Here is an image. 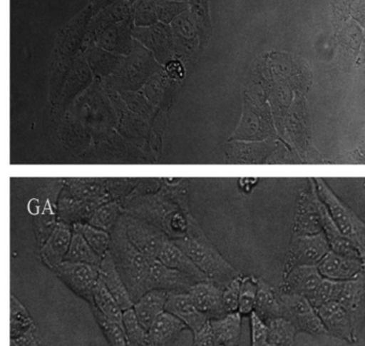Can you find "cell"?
I'll return each mask as SVG.
<instances>
[{"label": "cell", "mask_w": 365, "mask_h": 346, "mask_svg": "<svg viewBox=\"0 0 365 346\" xmlns=\"http://www.w3.org/2000/svg\"><path fill=\"white\" fill-rule=\"evenodd\" d=\"M189 11L200 34V49L208 44L212 34L209 0H187Z\"/></svg>", "instance_id": "cb8c5ba5"}, {"label": "cell", "mask_w": 365, "mask_h": 346, "mask_svg": "<svg viewBox=\"0 0 365 346\" xmlns=\"http://www.w3.org/2000/svg\"><path fill=\"white\" fill-rule=\"evenodd\" d=\"M35 320L31 317L27 307L21 302L20 299L11 295L10 300V337L16 339L21 335L35 328Z\"/></svg>", "instance_id": "484cf974"}, {"label": "cell", "mask_w": 365, "mask_h": 346, "mask_svg": "<svg viewBox=\"0 0 365 346\" xmlns=\"http://www.w3.org/2000/svg\"><path fill=\"white\" fill-rule=\"evenodd\" d=\"M133 21L135 27H149L159 23L157 0H138L133 5Z\"/></svg>", "instance_id": "d6a6232c"}, {"label": "cell", "mask_w": 365, "mask_h": 346, "mask_svg": "<svg viewBox=\"0 0 365 346\" xmlns=\"http://www.w3.org/2000/svg\"><path fill=\"white\" fill-rule=\"evenodd\" d=\"M72 236L73 228L71 224L57 222L54 230L40 249L42 262L48 269L56 270L57 267L66 260L71 245Z\"/></svg>", "instance_id": "30bf717a"}, {"label": "cell", "mask_w": 365, "mask_h": 346, "mask_svg": "<svg viewBox=\"0 0 365 346\" xmlns=\"http://www.w3.org/2000/svg\"><path fill=\"white\" fill-rule=\"evenodd\" d=\"M123 213L125 207L120 200H110L98 207L87 223L110 233Z\"/></svg>", "instance_id": "d4e9b609"}, {"label": "cell", "mask_w": 365, "mask_h": 346, "mask_svg": "<svg viewBox=\"0 0 365 346\" xmlns=\"http://www.w3.org/2000/svg\"><path fill=\"white\" fill-rule=\"evenodd\" d=\"M174 241L189 255L209 281L224 288L238 278V271L220 254L193 215H190L187 235Z\"/></svg>", "instance_id": "7a4b0ae2"}, {"label": "cell", "mask_w": 365, "mask_h": 346, "mask_svg": "<svg viewBox=\"0 0 365 346\" xmlns=\"http://www.w3.org/2000/svg\"><path fill=\"white\" fill-rule=\"evenodd\" d=\"M241 313L232 312L223 317L210 320L215 346H237L241 333Z\"/></svg>", "instance_id": "603a6c76"}, {"label": "cell", "mask_w": 365, "mask_h": 346, "mask_svg": "<svg viewBox=\"0 0 365 346\" xmlns=\"http://www.w3.org/2000/svg\"><path fill=\"white\" fill-rule=\"evenodd\" d=\"M255 312L262 318L274 320L284 313L277 301L273 297L272 292L264 288H260L256 295Z\"/></svg>", "instance_id": "836d02e7"}, {"label": "cell", "mask_w": 365, "mask_h": 346, "mask_svg": "<svg viewBox=\"0 0 365 346\" xmlns=\"http://www.w3.org/2000/svg\"><path fill=\"white\" fill-rule=\"evenodd\" d=\"M165 310L178 317L193 333L210 320L206 314L196 307L189 292H168Z\"/></svg>", "instance_id": "5bb4252c"}, {"label": "cell", "mask_w": 365, "mask_h": 346, "mask_svg": "<svg viewBox=\"0 0 365 346\" xmlns=\"http://www.w3.org/2000/svg\"><path fill=\"white\" fill-rule=\"evenodd\" d=\"M193 346H215L210 320L200 330L193 333Z\"/></svg>", "instance_id": "f35d334b"}, {"label": "cell", "mask_w": 365, "mask_h": 346, "mask_svg": "<svg viewBox=\"0 0 365 346\" xmlns=\"http://www.w3.org/2000/svg\"><path fill=\"white\" fill-rule=\"evenodd\" d=\"M189 4L176 0H157L159 22L170 25L181 14L189 11Z\"/></svg>", "instance_id": "e575fe53"}, {"label": "cell", "mask_w": 365, "mask_h": 346, "mask_svg": "<svg viewBox=\"0 0 365 346\" xmlns=\"http://www.w3.org/2000/svg\"><path fill=\"white\" fill-rule=\"evenodd\" d=\"M74 232L80 233L88 241L93 249L101 256L106 255L110 251L112 236L110 232L96 228L87 222L72 224Z\"/></svg>", "instance_id": "f1b7e54d"}, {"label": "cell", "mask_w": 365, "mask_h": 346, "mask_svg": "<svg viewBox=\"0 0 365 346\" xmlns=\"http://www.w3.org/2000/svg\"><path fill=\"white\" fill-rule=\"evenodd\" d=\"M166 71H168L170 78H179L183 76L185 69H183L182 63L179 59H170L166 63Z\"/></svg>", "instance_id": "60d3db41"}, {"label": "cell", "mask_w": 365, "mask_h": 346, "mask_svg": "<svg viewBox=\"0 0 365 346\" xmlns=\"http://www.w3.org/2000/svg\"><path fill=\"white\" fill-rule=\"evenodd\" d=\"M128 346H144V345H134V344H129Z\"/></svg>", "instance_id": "ee69618b"}, {"label": "cell", "mask_w": 365, "mask_h": 346, "mask_svg": "<svg viewBox=\"0 0 365 346\" xmlns=\"http://www.w3.org/2000/svg\"><path fill=\"white\" fill-rule=\"evenodd\" d=\"M93 316L97 320L98 325L101 328L102 332L106 335V340L110 346H128L127 335H125V327L121 326L115 320H110L104 315L99 309L91 307Z\"/></svg>", "instance_id": "f546056e"}, {"label": "cell", "mask_w": 365, "mask_h": 346, "mask_svg": "<svg viewBox=\"0 0 365 346\" xmlns=\"http://www.w3.org/2000/svg\"><path fill=\"white\" fill-rule=\"evenodd\" d=\"M93 305L99 309L104 315L123 326V310L101 279L99 280L95 288Z\"/></svg>", "instance_id": "4316f807"}, {"label": "cell", "mask_w": 365, "mask_h": 346, "mask_svg": "<svg viewBox=\"0 0 365 346\" xmlns=\"http://www.w3.org/2000/svg\"><path fill=\"white\" fill-rule=\"evenodd\" d=\"M241 282L239 278L232 280L223 290V305L226 313L238 312L239 296H240Z\"/></svg>", "instance_id": "74e56055"}, {"label": "cell", "mask_w": 365, "mask_h": 346, "mask_svg": "<svg viewBox=\"0 0 365 346\" xmlns=\"http://www.w3.org/2000/svg\"><path fill=\"white\" fill-rule=\"evenodd\" d=\"M93 18V7L87 4L84 9L81 10L57 31L54 54L58 58L73 56L78 51L84 49L89 25Z\"/></svg>", "instance_id": "8992f818"}, {"label": "cell", "mask_w": 365, "mask_h": 346, "mask_svg": "<svg viewBox=\"0 0 365 346\" xmlns=\"http://www.w3.org/2000/svg\"><path fill=\"white\" fill-rule=\"evenodd\" d=\"M197 280L191 275L170 268L161 260H151L148 275V290H162L168 292H189L190 288L197 283Z\"/></svg>", "instance_id": "9c48e42d"}, {"label": "cell", "mask_w": 365, "mask_h": 346, "mask_svg": "<svg viewBox=\"0 0 365 346\" xmlns=\"http://www.w3.org/2000/svg\"><path fill=\"white\" fill-rule=\"evenodd\" d=\"M223 290L215 282L206 280L194 284L190 288L189 295L200 312L206 314L209 320H215L227 314L224 309Z\"/></svg>", "instance_id": "8fae6325"}, {"label": "cell", "mask_w": 365, "mask_h": 346, "mask_svg": "<svg viewBox=\"0 0 365 346\" xmlns=\"http://www.w3.org/2000/svg\"><path fill=\"white\" fill-rule=\"evenodd\" d=\"M269 343L274 346H288L294 341V327L283 318L271 320L269 325Z\"/></svg>", "instance_id": "1f68e13d"}, {"label": "cell", "mask_w": 365, "mask_h": 346, "mask_svg": "<svg viewBox=\"0 0 365 346\" xmlns=\"http://www.w3.org/2000/svg\"><path fill=\"white\" fill-rule=\"evenodd\" d=\"M102 260H103V256L100 255L93 249V247L89 245L88 241L84 238V236L73 230L71 245H70L69 251H68L65 260L87 263V264L100 267Z\"/></svg>", "instance_id": "83f0119b"}, {"label": "cell", "mask_w": 365, "mask_h": 346, "mask_svg": "<svg viewBox=\"0 0 365 346\" xmlns=\"http://www.w3.org/2000/svg\"><path fill=\"white\" fill-rule=\"evenodd\" d=\"M118 0H88V5L93 7V16L101 11V10L106 9V8L110 7L113 4L116 3Z\"/></svg>", "instance_id": "b9f144b4"}, {"label": "cell", "mask_w": 365, "mask_h": 346, "mask_svg": "<svg viewBox=\"0 0 365 346\" xmlns=\"http://www.w3.org/2000/svg\"><path fill=\"white\" fill-rule=\"evenodd\" d=\"M110 254L135 303L145 292H148V275L153 260L129 240L119 220L110 230Z\"/></svg>", "instance_id": "3957f363"}, {"label": "cell", "mask_w": 365, "mask_h": 346, "mask_svg": "<svg viewBox=\"0 0 365 346\" xmlns=\"http://www.w3.org/2000/svg\"><path fill=\"white\" fill-rule=\"evenodd\" d=\"M168 292L162 290H150L145 292L135 303L133 309L140 324L148 330L162 313L166 311Z\"/></svg>", "instance_id": "44dd1931"}, {"label": "cell", "mask_w": 365, "mask_h": 346, "mask_svg": "<svg viewBox=\"0 0 365 346\" xmlns=\"http://www.w3.org/2000/svg\"><path fill=\"white\" fill-rule=\"evenodd\" d=\"M252 346H269V327L255 311L251 313Z\"/></svg>", "instance_id": "8d00e7d4"}, {"label": "cell", "mask_w": 365, "mask_h": 346, "mask_svg": "<svg viewBox=\"0 0 365 346\" xmlns=\"http://www.w3.org/2000/svg\"><path fill=\"white\" fill-rule=\"evenodd\" d=\"M99 269L100 279L106 284L110 294L115 297L121 309L125 311V310L133 307V299L131 298L129 290L123 282L110 251L103 256Z\"/></svg>", "instance_id": "ffe728a7"}, {"label": "cell", "mask_w": 365, "mask_h": 346, "mask_svg": "<svg viewBox=\"0 0 365 346\" xmlns=\"http://www.w3.org/2000/svg\"><path fill=\"white\" fill-rule=\"evenodd\" d=\"M316 312L327 330L337 337L352 341L354 325L349 312L339 302L330 300L316 307Z\"/></svg>", "instance_id": "9a60e30c"}, {"label": "cell", "mask_w": 365, "mask_h": 346, "mask_svg": "<svg viewBox=\"0 0 365 346\" xmlns=\"http://www.w3.org/2000/svg\"><path fill=\"white\" fill-rule=\"evenodd\" d=\"M158 260H161L164 265L170 268L177 269V270L191 275L198 282L208 280L206 275L200 270V268L194 264L189 255L183 250H181L173 239H170L165 243L158 256Z\"/></svg>", "instance_id": "7402d4cb"}, {"label": "cell", "mask_w": 365, "mask_h": 346, "mask_svg": "<svg viewBox=\"0 0 365 346\" xmlns=\"http://www.w3.org/2000/svg\"><path fill=\"white\" fill-rule=\"evenodd\" d=\"M256 295V288L251 280H243L240 285L238 312L241 314H251L255 307Z\"/></svg>", "instance_id": "d590c367"}, {"label": "cell", "mask_w": 365, "mask_h": 346, "mask_svg": "<svg viewBox=\"0 0 365 346\" xmlns=\"http://www.w3.org/2000/svg\"><path fill=\"white\" fill-rule=\"evenodd\" d=\"M123 327L127 335L128 345H147L148 330L140 324L133 307L123 311Z\"/></svg>", "instance_id": "4dcf8cb0"}, {"label": "cell", "mask_w": 365, "mask_h": 346, "mask_svg": "<svg viewBox=\"0 0 365 346\" xmlns=\"http://www.w3.org/2000/svg\"><path fill=\"white\" fill-rule=\"evenodd\" d=\"M128 179L106 178H69L65 179V187L76 198L85 200H97L108 203L120 200V196L128 192L130 183Z\"/></svg>", "instance_id": "277c9868"}, {"label": "cell", "mask_w": 365, "mask_h": 346, "mask_svg": "<svg viewBox=\"0 0 365 346\" xmlns=\"http://www.w3.org/2000/svg\"><path fill=\"white\" fill-rule=\"evenodd\" d=\"M133 37L160 61L168 63L175 54L174 37L170 25L159 22L153 26L135 27Z\"/></svg>", "instance_id": "ba28073f"}, {"label": "cell", "mask_w": 365, "mask_h": 346, "mask_svg": "<svg viewBox=\"0 0 365 346\" xmlns=\"http://www.w3.org/2000/svg\"><path fill=\"white\" fill-rule=\"evenodd\" d=\"M119 222L123 224L129 240L151 260L158 258L160 252L170 239L157 226L129 213H123Z\"/></svg>", "instance_id": "5b68a950"}, {"label": "cell", "mask_w": 365, "mask_h": 346, "mask_svg": "<svg viewBox=\"0 0 365 346\" xmlns=\"http://www.w3.org/2000/svg\"><path fill=\"white\" fill-rule=\"evenodd\" d=\"M176 1H185V3H187V0H176Z\"/></svg>", "instance_id": "7bdbcfd3"}, {"label": "cell", "mask_w": 365, "mask_h": 346, "mask_svg": "<svg viewBox=\"0 0 365 346\" xmlns=\"http://www.w3.org/2000/svg\"><path fill=\"white\" fill-rule=\"evenodd\" d=\"M135 29L133 16L123 22L117 23L100 34L93 44L115 53V54H130L133 50V31Z\"/></svg>", "instance_id": "7c38bea8"}, {"label": "cell", "mask_w": 365, "mask_h": 346, "mask_svg": "<svg viewBox=\"0 0 365 346\" xmlns=\"http://www.w3.org/2000/svg\"><path fill=\"white\" fill-rule=\"evenodd\" d=\"M99 268L87 263L63 260L54 273L70 290L93 305L95 288L100 280Z\"/></svg>", "instance_id": "52a82bcc"}, {"label": "cell", "mask_w": 365, "mask_h": 346, "mask_svg": "<svg viewBox=\"0 0 365 346\" xmlns=\"http://www.w3.org/2000/svg\"><path fill=\"white\" fill-rule=\"evenodd\" d=\"M10 346H43L38 335L37 327L29 330L25 335L10 340Z\"/></svg>", "instance_id": "ab89813d"}, {"label": "cell", "mask_w": 365, "mask_h": 346, "mask_svg": "<svg viewBox=\"0 0 365 346\" xmlns=\"http://www.w3.org/2000/svg\"><path fill=\"white\" fill-rule=\"evenodd\" d=\"M285 310L296 326L311 333H327L326 327L320 320L317 312L314 311L307 299L301 297H287L285 299Z\"/></svg>", "instance_id": "d6986e66"}, {"label": "cell", "mask_w": 365, "mask_h": 346, "mask_svg": "<svg viewBox=\"0 0 365 346\" xmlns=\"http://www.w3.org/2000/svg\"><path fill=\"white\" fill-rule=\"evenodd\" d=\"M175 54L189 56L200 48V34L190 11L181 14L170 24Z\"/></svg>", "instance_id": "e0dca14e"}, {"label": "cell", "mask_w": 365, "mask_h": 346, "mask_svg": "<svg viewBox=\"0 0 365 346\" xmlns=\"http://www.w3.org/2000/svg\"><path fill=\"white\" fill-rule=\"evenodd\" d=\"M123 207L125 213L157 226L173 240L187 235L191 215L172 191L136 196Z\"/></svg>", "instance_id": "6da1fadb"}, {"label": "cell", "mask_w": 365, "mask_h": 346, "mask_svg": "<svg viewBox=\"0 0 365 346\" xmlns=\"http://www.w3.org/2000/svg\"><path fill=\"white\" fill-rule=\"evenodd\" d=\"M132 16H133V5L128 0H118L110 7L98 12L96 16H93L91 25H89L88 34H87L84 46L93 44L96 38L108 27L123 22Z\"/></svg>", "instance_id": "2e32d148"}, {"label": "cell", "mask_w": 365, "mask_h": 346, "mask_svg": "<svg viewBox=\"0 0 365 346\" xmlns=\"http://www.w3.org/2000/svg\"><path fill=\"white\" fill-rule=\"evenodd\" d=\"M185 328L178 317L165 311L148 329L146 346H173Z\"/></svg>", "instance_id": "ac0fdd59"}, {"label": "cell", "mask_w": 365, "mask_h": 346, "mask_svg": "<svg viewBox=\"0 0 365 346\" xmlns=\"http://www.w3.org/2000/svg\"><path fill=\"white\" fill-rule=\"evenodd\" d=\"M102 204L104 203L76 198L63 183V190L59 194L57 219L58 221L65 222L71 225L80 222H88L93 213Z\"/></svg>", "instance_id": "4fadbf2b"}]
</instances>
